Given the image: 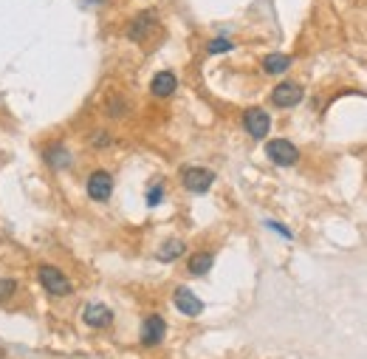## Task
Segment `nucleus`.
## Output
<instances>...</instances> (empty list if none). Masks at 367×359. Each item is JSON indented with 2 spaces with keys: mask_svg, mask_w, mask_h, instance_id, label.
I'll use <instances>...</instances> for the list:
<instances>
[{
  "mask_svg": "<svg viewBox=\"0 0 367 359\" xmlns=\"http://www.w3.org/2000/svg\"><path fill=\"white\" fill-rule=\"evenodd\" d=\"M37 280H40V286L46 288L51 297H68L73 291L71 280L66 278V272L57 269V266H48V263L37 266Z\"/></svg>",
  "mask_w": 367,
  "mask_h": 359,
  "instance_id": "f257e3e1",
  "label": "nucleus"
},
{
  "mask_svg": "<svg viewBox=\"0 0 367 359\" xmlns=\"http://www.w3.org/2000/svg\"><path fill=\"white\" fill-rule=\"evenodd\" d=\"M266 158L272 164H277V167H291V164L299 161V150L289 139H272L266 144Z\"/></svg>",
  "mask_w": 367,
  "mask_h": 359,
  "instance_id": "f03ea898",
  "label": "nucleus"
},
{
  "mask_svg": "<svg viewBox=\"0 0 367 359\" xmlns=\"http://www.w3.org/2000/svg\"><path fill=\"white\" fill-rule=\"evenodd\" d=\"M85 190H88V198L91 201H108L113 196V176L108 170H93L85 181Z\"/></svg>",
  "mask_w": 367,
  "mask_h": 359,
  "instance_id": "7ed1b4c3",
  "label": "nucleus"
},
{
  "mask_svg": "<svg viewBox=\"0 0 367 359\" xmlns=\"http://www.w3.org/2000/svg\"><path fill=\"white\" fill-rule=\"evenodd\" d=\"M181 184H184V190L201 196V193H207V190L215 184V173L207 170V167H187V170L181 173Z\"/></svg>",
  "mask_w": 367,
  "mask_h": 359,
  "instance_id": "20e7f679",
  "label": "nucleus"
},
{
  "mask_svg": "<svg viewBox=\"0 0 367 359\" xmlns=\"http://www.w3.org/2000/svg\"><path fill=\"white\" fill-rule=\"evenodd\" d=\"M243 128L252 139H266L269 131H272V116L263 111V108H249L243 113Z\"/></svg>",
  "mask_w": 367,
  "mask_h": 359,
  "instance_id": "39448f33",
  "label": "nucleus"
},
{
  "mask_svg": "<svg viewBox=\"0 0 367 359\" xmlns=\"http://www.w3.org/2000/svg\"><path fill=\"white\" fill-rule=\"evenodd\" d=\"M155 29H158V14H155V11H142V14H136V17L130 20L128 37H130L133 43H145Z\"/></svg>",
  "mask_w": 367,
  "mask_h": 359,
  "instance_id": "423d86ee",
  "label": "nucleus"
},
{
  "mask_svg": "<svg viewBox=\"0 0 367 359\" xmlns=\"http://www.w3.org/2000/svg\"><path fill=\"white\" fill-rule=\"evenodd\" d=\"M172 303H175V308H178L184 317H198V314L204 311V303H201V297H198L195 291H190L187 286L175 288V294H172Z\"/></svg>",
  "mask_w": 367,
  "mask_h": 359,
  "instance_id": "0eeeda50",
  "label": "nucleus"
},
{
  "mask_svg": "<svg viewBox=\"0 0 367 359\" xmlns=\"http://www.w3.org/2000/svg\"><path fill=\"white\" fill-rule=\"evenodd\" d=\"M164 334H167V323H164L161 314L145 317V323H142V345H147V348L158 345V343L164 340Z\"/></svg>",
  "mask_w": 367,
  "mask_h": 359,
  "instance_id": "6e6552de",
  "label": "nucleus"
},
{
  "mask_svg": "<svg viewBox=\"0 0 367 359\" xmlns=\"http://www.w3.org/2000/svg\"><path fill=\"white\" fill-rule=\"evenodd\" d=\"M272 102L277 108H294L302 102V85L296 82H280L274 91H272Z\"/></svg>",
  "mask_w": 367,
  "mask_h": 359,
  "instance_id": "1a4fd4ad",
  "label": "nucleus"
},
{
  "mask_svg": "<svg viewBox=\"0 0 367 359\" xmlns=\"http://www.w3.org/2000/svg\"><path fill=\"white\" fill-rule=\"evenodd\" d=\"M82 320L88 328H108L113 323V311L102 303H88L85 311H82Z\"/></svg>",
  "mask_w": 367,
  "mask_h": 359,
  "instance_id": "9d476101",
  "label": "nucleus"
},
{
  "mask_svg": "<svg viewBox=\"0 0 367 359\" xmlns=\"http://www.w3.org/2000/svg\"><path fill=\"white\" fill-rule=\"evenodd\" d=\"M175 88H178V76H175L172 71H158L153 79H150V93H153V96H158V99L172 96V93H175Z\"/></svg>",
  "mask_w": 367,
  "mask_h": 359,
  "instance_id": "9b49d317",
  "label": "nucleus"
},
{
  "mask_svg": "<svg viewBox=\"0 0 367 359\" xmlns=\"http://www.w3.org/2000/svg\"><path fill=\"white\" fill-rule=\"evenodd\" d=\"M43 158H46V164L54 167V170H68V167H71V153H68L66 144H51V147H46Z\"/></svg>",
  "mask_w": 367,
  "mask_h": 359,
  "instance_id": "f8f14e48",
  "label": "nucleus"
},
{
  "mask_svg": "<svg viewBox=\"0 0 367 359\" xmlns=\"http://www.w3.org/2000/svg\"><path fill=\"white\" fill-rule=\"evenodd\" d=\"M212 263H215V255H212V252H195V255L190 258L187 269H190V275L201 278V275H207V272L212 269Z\"/></svg>",
  "mask_w": 367,
  "mask_h": 359,
  "instance_id": "ddd939ff",
  "label": "nucleus"
},
{
  "mask_svg": "<svg viewBox=\"0 0 367 359\" xmlns=\"http://www.w3.org/2000/svg\"><path fill=\"white\" fill-rule=\"evenodd\" d=\"M291 57L289 54H269V57H263V71L266 74H286L289 69H291Z\"/></svg>",
  "mask_w": 367,
  "mask_h": 359,
  "instance_id": "4468645a",
  "label": "nucleus"
},
{
  "mask_svg": "<svg viewBox=\"0 0 367 359\" xmlns=\"http://www.w3.org/2000/svg\"><path fill=\"white\" fill-rule=\"evenodd\" d=\"M184 249H187V243H184V241H178V238H170V241H164V243H161V249H158V261L170 263V261L181 258V255H184Z\"/></svg>",
  "mask_w": 367,
  "mask_h": 359,
  "instance_id": "2eb2a0df",
  "label": "nucleus"
},
{
  "mask_svg": "<svg viewBox=\"0 0 367 359\" xmlns=\"http://www.w3.org/2000/svg\"><path fill=\"white\" fill-rule=\"evenodd\" d=\"M145 201H147V207H158V204L164 201V184H161V181H155V184L147 187Z\"/></svg>",
  "mask_w": 367,
  "mask_h": 359,
  "instance_id": "dca6fc26",
  "label": "nucleus"
},
{
  "mask_svg": "<svg viewBox=\"0 0 367 359\" xmlns=\"http://www.w3.org/2000/svg\"><path fill=\"white\" fill-rule=\"evenodd\" d=\"M232 49H234V43H232L229 37H215V40H210V46H207L210 54H226V51H232Z\"/></svg>",
  "mask_w": 367,
  "mask_h": 359,
  "instance_id": "f3484780",
  "label": "nucleus"
},
{
  "mask_svg": "<svg viewBox=\"0 0 367 359\" xmlns=\"http://www.w3.org/2000/svg\"><path fill=\"white\" fill-rule=\"evenodd\" d=\"M14 291H17V280L14 278H0V303H6Z\"/></svg>",
  "mask_w": 367,
  "mask_h": 359,
  "instance_id": "a211bd4d",
  "label": "nucleus"
},
{
  "mask_svg": "<svg viewBox=\"0 0 367 359\" xmlns=\"http://www.w3.org/2000/svg\"><path fill=\"white\" fill-rule=\"evenodd\" d=\"M266 226H272V229H274L277 235H283V238H289V241H291V238H294V235H291V229H286V226H283V223H277V221H269Z\"/></svg>",
  "mask_w": 367,
  "mask_h": 359,
  "instance_id": "6ab92c4d",
  "label": "nucleus"
},
{
  "mask_svg": "<svg viewBox=\"0 0 367 359\" xmlns=\"http://www.w3.org/2000/svg\"><path fill=\"white\" fill-rule=\"evenodd\" d=\"M108 144H110L108 133H93V147H108Z\"/></svg>",
  "mask_w": 367,
  "mask_h": 359,
  "instance_id": "aec40b11",
  "label": "nucleus"
}]
</instances>
